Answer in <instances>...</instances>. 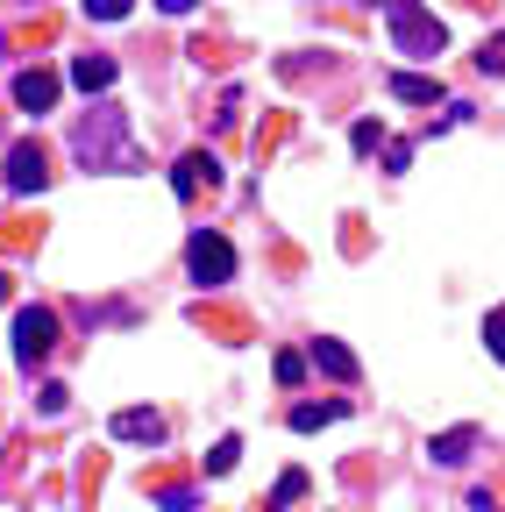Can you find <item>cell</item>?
Wrapping results in <instances>:
<instances>
[{
    "instance_id": "obj_2",
    "label": "cell",
    "mask_w": 505,
    "mask_h": 512,
    "mask_svg": "<svg viewBox=\"0 0 505 512\" xmlns=\"http://www.w3.org/2000/svg\"><path fill=\"white\" fill-rule=\"evenodd\" d=\"M385 22H392L399 57H441V50H449V29H441L420 0H385Z\"/></svg>"
},
{
    "instance_id": "obj_14",
    "label": "cell",
    "mask_w": 505,
    "mask_h": 512,
    "mask_svg": "<svg viewBox=\"0 0 505 512\" xmlns=\"http://www.w3.org/2000/svg\"><path fill=\"white\" fill-rule=\"evenodd\" d=\"M235 463H242V441H235V434H221V441L207 448V477H228Z\"/></svg>"
},
{
    "instance_id": "obj_19",
    "label": "cell",
    "mask_w": 505,
    "mask_h": 512,
    "mask_svg": "<svg viewBox=\"0 0 505 512\" xmlns=\"http://www.w3.org/2000/svg\"><path fill=\"white\" fill-rule=\"evenodd\" d=\"M477 64H484V72H505V36H491V43L477 50Z\"/></svg>"
},
{
    "instance_id": "obj_23",
    "label": "cell",
    "mask_w": 505,
    "mask_h": 512,
    "mask_svg": "<svg viewBox=\"0 0 505 512\" xmlns=\"http://www.w3.org/2000/svg\"><path fill=\"white\" fill-rule=\"evenodd\" d=\"M413 164V143H385V171H406Z\"/></svg>"
},
{
    "instance_id": "obj_20",
    "label": "cell",
    "mask_w": 505,
    "mask_h": 512,
    "mask_svg": "<svg viewBox=\"0 0 505 512\" xmlns=\"http://www.w3.org/2000/svg\"><path fill=\"white\" fill-rule=\"evenodd\" d=\"M86 15H100V22H121V15H129V0H86Z\"/></svg>"
},
{
    "instance_id": "obj_18",
    "label": "cell",
    "mask_w": 505,
    "mask_h": 512,
    "mask_svg": "<svg viewBox=\"0 0 505 512\" xmlns=\"http://www.w3.org/2000/svg\"><path fill=\"white\" fill-rule=\"evenodd\" d=\"M484 342H491V356H498V363H505V306H498V313H491V320H484Z\"/></svg>"
},
{
    "instance_id": "obj_8",
    "label": "cell",
    "mask_w": 505,
    "mask_h": 512,
    "mask_svg": "<svg viewBox=\"0 0 505 512\" xmlns=\"http://www.w3.org/2000/svg\"><path fill=\"white\" fill-rule=\"evenodd\" d=\"M15 107L22 114H50L57 107V72H22L15 79Z\"/></svg>"
},
{
    "instance_id": "obj_9",
    "label": "cell",
    "mask_w": 505,
    "mask_h": 512,
    "mask_svg": "<svg viewBox=\"0 0 505 512\" xmlns=\"http://www.w3.org/2000/svg\"><path fill=\"white\" fill-rule=\"evenodd\" d=\"M470 448H477V427H449V434H434V441H427V456L456 470V463H470Z\"/></svg>"
},
{
    "instance_id": "obj_10",
    "label": "cell",
    "mask_w": 505,
    "mask_h": 512,
    "mask_svg": "<svg viewBox=\"0 0 505 512\" xmlns=\"http://www.w3.org/2000/svg\"><path fill=\"white\" fill-rule=\"evenodd\" d=\"M72 86L79 93H107L114 86V57H100V50L93 57H72Z\"/></svg>"
},
{
    "instance_id": "obj_11",
    "label": "cell",
    "mask_w": 505,
    "mask_h": 512,
    "mask_svg": "<svg viewBox=\"0 0 505 512\" xmlns=\"http://www.w3.org/2000/svg\"><path fill=\"white\" fill-rule=\"evenodd\" d=\"M392 100H406V107H434V100H441V79H420V72H392Z\"/></svg>"
},
{
    "instance_id": "obj_6",
    "label": "cell",
    "mask_w": 505,
    "mask_h": 512,
    "mask_svg": "<svg viewBox=\"0 0 505 512\" xmlns=\"http://www.w3.org/2000/svg\"><path fill=\"white\" fill-rule=\"evenodd\" d=\"M221 185V164L207 157V150H185L178 157V171H171V192H178V200H200V192H214Z\"/></svg>"
},
{
    "instance_id": "obj_24",
    "label": "cell",
    "mask_w": 505,
    "mask_h": 512,
    "mask_svg": "<svg viewBox=\"0 0 505 512\" xmlns=\"http://www.w3.org/2000/svg\"><path fill=\"white\" fill-rule=\"evenodd\" d=\"M157 8H164V15H193V8H200V0H157Z\"/></svg>"
},
{
    "instance_id": "obj_25",
    "label": "cell",
    "mask_w": 505,
    "mask_h": 512,
    "mask_svg": "<svg viewBox=\"0 0 505 512\" xmlns=\"http://www.w3.org/2000/svg\"><path fill=\"white\" fill-rule=\"evenodd\" d=\"M0 306H8V271H0Z\"/></svg>"
},
{
    "instance_id": "obj_1",
    "label": "cell",
    "mask_w": 505,
    "mask_h": 512,
    "mask_svg": "<svg viewBox=\"0 0 505 512\" xmlns=\"http://www.w3.org/2000/svg\"><path fill=\"white\" fill-rule=\"evenodd\" d=\"M72 157L86 171H136V143H129V114L121 107H93L72 128Z\"/></svg>"
},
{
    "instance_id": "obj_12",
    "label": "cell",
    "mask_w": 505,
    "mask_h": 512,
    "mask_svg": "<svg viewBox=\"0 0 505 512\" xmlns=\"http://www.w3.org/2000/svg\"><path fill=\"white\" fill-rule=\"evenodd\" d=\"M313 363H321V370H328L335 384H349V377H356V356H349V349H342L335 335H321V342H313Z\"/></svg>"
},
{
    "instance_id": "obj_5",
    "label": "cell",
    "mask_w": 505,
    "mask_h": 512,
    "mask_svg": "<svg viewBox=\"0 0 505 512\" xmlns=\"http://www.w3.org/2000/svg\"><path fill=\"white\" fill-rule=\"evenodd\" d=\"M0 178H8V192H15V200H22V192H43V185H50L43 143H36V136H22V143L8 150V171H0Z\"/></svg>"
},
{
    "instance_id": "obj_13",
    "label": "cell",
    "mask_w": 505,
    "mask_h": 512,
    "mask_svg": "<svg viewBox=\"0 0 505 512\" xmlns=\"http://www.w3.org/2000/svg\"><path fill=\"white\" fill-rule=\"evenodd\" d=\"M328 420H342V399H328V406H292V434H313V427H328Z\"/></svg>"
},
{
    "instance_id": "obj_22",
    "label": "cell",
    "mask_w": 505,
    "mask_h": 512,
    "mask_svg": "<svg viewBox=\"0 0 505 512\" xmlns=\"http://www.w3.org/2000/svg\"><path fill=\"white\" fill-rule=\"evenodd\" d=\"M157 505H164V512H193V491H178V484H171V491H157Z\"/></svg>"
},
{
    "instance_id": "obj_17",
    "label": "cell",
    "mask_w": 505,
    "mask_h": 512,
    "mask_svg": "<svg viewBox=\"0 0 505 512\" xmlns=\"http://www.w3.org/2000/svg\"><path fill=\"white\" fill-rule=\"evenodd\" d=\"M349 143H356V150H363V157H370V150H377V143H385V128H377V121H356V128H349Z\"/></svg>"
},
{
    "instance_id": "obj_3",
    "label": "cell",
    "mask_w": 505,
    "mask_h": 512,
    "mask_svg": "<svg viewBox=\"0 0 505 512\" xmlns=\"http://www.w3.org/2000/svg\"><path fill=\"white\" fill-rule=\"evenodd\" d=\"M50 349H57V313L50 306H22L15 313V363L36 377V363H50Z\"/></svg>"
},
{
    "instance_id": "obj_15",
    "label": "cell",
    "mask_w": 505,
    "mask_h": 512,
    "mask_svg": "<svg viewBox=\"0 0 505 512\" xmlns=\"http://www.w3.org/2000/svg\"><path fill=\"white\" fill-rule=\"evenodd\" d=\"M299 491H306V470H285V477H278V491H271V505H264V512H285V505H292V498H299Z\"/></svg>"
},
{
    "instance_id": "obj_4",
    "label": "cell",
    "mask_w": 505,
    "mask_h": 512,
    "mask_svg": "<svg viewBox=\"0 0 505 512\" xmlns=\"http://www.w3.org/2000/svg\"><path fill=\"white\" fill-rule=\"evenodd\" d=\"M185 271H193V285H228L235 278V249L214 228H200L193 242H185Z\"/></svg>"
},
{
    "instance_id": "obj_16",
    "label": "cell",
    "mask_w": 505,
    "mask_h": 512,
    "mask_svg": "<svg viewBox=\"0 0 505 512\" xmlns=\"http://www.w3.org/2000/svg\"><path fill=\"white\" fill-rule=\"evenodd\" d=\"M271 377H278V384H299V377H306V356H299V349H285V356L271 363Z\"/></svg>"
},
{
    "instance_id": "obj_7",
    "label": "cell",
    "mask_w": 505,
    "mask_h": 512,
    "mask_svg": "<svg viewBox=\"0 0 505 512\" xmlns=\"http://www.w3.org/2000/svg\"><path fill=\"white\" fill-rule=\"evenodd\" d=\"M114 441H164V413H150V406H121L114 413Z\"/></svg>"
},
{
    "instance_id": "obj_21",
    "label": "cell",
    "mask_w": 505,
    "mask_h": 512,
    "mask_svg": "<svg viewBox=\"0 0 505 512\" xmlns=\"http://www.w3.org/2000/svg\"><path fill=\"white\" fill-rule=\"evenodd\" d=\"M65 399H72L65 384H43V392H36V406H43V413H65Z\"/></svg>"
}]
</instances>
